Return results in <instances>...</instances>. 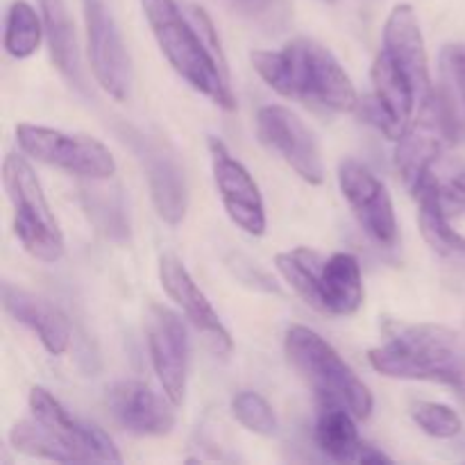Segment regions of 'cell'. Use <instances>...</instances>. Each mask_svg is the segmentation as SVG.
<instances>
[{
    "mask_svg": "<svg viewBox=\"0 0 465 465\" xmlns=\"http://www.w3.org/2000/svg\"><path fill=\"white\" fill-rule=\"evenodd\" d=\"M257 75L282 98L330 112H357L359 94L352 80L327 45L298 36L282 50H254L250 54Z\"/></svg>",
    "mask_w": 465,
    "mask_h": 465,
    "instance_id": "obj_1",
    "label": "cell"
},
{
    "mask_svg": "<svg viewBox=\"0 0 465 465\" xmlns=\"http://www.w3.org/2000/svg\"><path fill=\"white\" fill-rule=\"evenodd\" d=\"M139 3L154 41L173 71L213 104L225 112H234L236 98L227 75V62L213 53L191 14H184L177 0H139Z\"/></svg>",
    "mask_w": 465,
    "mask_h": 465,
    "instance_id": "obj_2",
    "label": "cell"
},
{
    "mask_svg": "<svg viewBox=\"0 0 465 465\" xmlns=\"http://www.w3.org/2000/svg\"><path fill=\"white\" fill-rule=\"evenodd\" d=\"M368 361L391 380L443 384L465 400V339L439 322L404 327L372 348Z\"/></svg>",
    "mask_w": 465,
    "mask_h": 465,
    "instance_id": "obj_3",
    "label": "cell"
},
{
    "mask_svg": "<svg viewBox=\"0 0 465 465\" xmlns=\"http://www.w3.org/2000/svg\"><path fill=\"white\" fill-rule=\"evenodd\" d=\"M284 352L293 371L316 393L318 402L345 407L357 420L371 418L375 409L371 389L318 331L304 325H291L284 339Z\"/></svg>",
    "mask_w": 465,
    "mask_h": 465,
    "instance_id": "obj_4",
    "label": "cell"
},
{
    "mask_svg": "<svg viewBox=\"0 0 465 465\" xmlns=\"http://www.w3.org/2000/svg\"><path fill=\"white\" fill-rule=\"evenodd\" d=\"M3 182L14 209V234L23 250L39 262H59L66 252L62 227L32 163L23 154L9 153L3 163Z\"/></svg>",
    "mask_w": 465,
    "mask_h": 465,
    "instance_id": "obj_5",
    "label": "cell"
},
{
    "mask_svg": "<svg viewBox=\"0 0 465 465\" xmlns=\"http://www.w3.org/2000/svg\"><path fill=\"white\" fill-rule=\"evenodd\" d=\"M16 143L27 157L82 180L104 182L116 175V159L112 150L94 136L18 123Z\"/></svg>",
    "mask_w": 465,
    "mask_h": 465,
    "instance_id": "obj_6",
    "label": "cell"
},
{
    "mask_svg": "<svg viewBox=\"0 0 465 465\" xmlns=\"http://www.w3.org/2000/svg\"><path fill=\"white\" fill-rule=\"evenodd\" d=\"M118 134L143 168L159 218L173 227L180 225L189 209V186L175 150L162 136H153L139 127L123 125Z\"/></svg>",
    "mask_w": 465,
    "mask_h": 465,
    "instance_id": "obj_7",
    "label": "cell"
},
{
    "mask_svg": "<svg viewBox=\"0 0 465 465\" xmlns=\"http://www.w3.org/2000/svg\"><path fill=\"white\" fill-rule=\"evenodd\" d=\"M371 84L372 91L359 100L357 112L386 139L398 141L420 104L416 86L386 50H380L372 62Z\"/></svg>",
    "mask_w": 465,
    "mask_h": 465,
    "instance_id": "obj_8",
    "label": "cell"
},
{
    "mask_svg": "<svg viewBox=\"0 0 465 465\" xmlns=\"http://www.w3.org/2000/svg\"><path fill=\"white\" fill-rule=\"evenodd\" d=\"M395 143H398L395 168L407 189L411 191L413 186H418L427 175L434 173L436 159L445 153V148L457 143L452 123H450L448 112H445L436 89L425 103H420L418 116L411 118L404 134Z\"/></svg>",
    "mask_w": 465,
    "mask_h": 465,
    "instance_id": "obj_9",
    "label": "cell"
},
{
    "mask_svg": "<svg viewBox=\"0 0 465 465\" xmlns=\"http://www.w3.org/2000/svg\"><path fill=\"white\" fill-rule=\"evenodd\" d=\"M86 27V53L95 82L104 94L123 103L130 98L132 62L116 18L104 0H82Z\"/></svg>",
    "mask_w": 465,
    "mask_h": 465,
    "instance_id": "obj_10",
    "label": "cell"
},
{
    "mask_svg": "<svg viewBox=\"0 0 465 465\" xmlns=\"http://www.w3.org/2000/svg\"><path fill=\"white\" fill-rule=\"evenodd\" d=\"M339 186L348 203L350 212L357 218L359 227L368 239L380 248H395L400 239L398 218H395L393 198L384 182L368 166L354 159L339 163Z\"/></svg>",
    "mask_w": 465,
    "mask_h": 465,
    "instance_id": "obj_11",
    "label": "cell"
},
{
    "mask_svg": "<svg viewBox=\"0 0 465 465\" xmlns=\"http://www.w3.org/2000/svg\"><path fill=\"white\" fill-rule=\"evenodd\" d=\"M257 136L272 154L295 171L307 184H322L325 163L321 145L302 118L284 104H266L257 114Z\"/></svg>",
    "mask_w": 465,
    "mask_h": 465,
    "instance_id": "obj_12",
    "label": "cell"
},
{
    "mask_svg": "<svg viewBox=\"0 0 465 465\" xmlns=\"http://www.w3.org/2000/svg\"><path fill=\"white\" fill-rule=\"evenodd\" d=\"M32 418L68 450L73 463H121L114 440L100 427L73 418L44 386H32L27 395Z\"/></svg>",
    "mask_w": 465,
    "mask_h": 465,
    "instance_id": "obj_13",
    "label": "cell"
},
{
    "mask_svg": "<svg viewBox=\"0 0 465 465\" xmlns=\"http://www.w3.org/2000/svg\"><path fill=\"white\" fill-rule=\"evenodd\" d=\"M145 339L153 371L162 384L163 395L182 407L189 386V334L175 312L153 304L145 318Z\"/></svg>",
    "mask_w": 465,
    "mask_h": 465,
    "instance_id": "obj_14",
    "label": "cell"
},
{
    "mask_svg": "<svg viewBox=\"0 0 465 465\" xmlns=\"http://www.w3.org/2000/svg\"><path fill=\"white\" fill-rule=\"evenodd\" d=\"M209 157H212L213 182L230 221L250 236L266 234V204L248 168L216 136L209 139Z\"/></svg>",
    "mask_w": 465,
    "mask_h": 465,
    "instance_id": "obj_15",
    "label": "cell"
},
{
    "mask_svg": "<svg viewBox=\"0 0 465 465\" xmlns=\"http://www.w3.org/2000/svg\"><path fill=\"white\" fill-rule=\"evenodd\" d=\"M159 282H162L168 298L184 312L186 321L203 336L204 345L216 357H227L232 352V348H234L230 331L223 325L221 316L212 307L207 295L195 284L191 272L186 271V266L175 254H163L159 259Z\"/></svg>",
    "mask_w": 465,
    "mask_h": 465,
    "instance_id": "obj_16",
    "label": "cell"
},
{
    "mask_svg": "<svg viewBox=\"0 0 465 465\" xmlns=\"http://www.w3.org/2000/svg\"><path fill=\"white\" fill-rule=\"evenodd\" d=\"M107 407L114 420L134 436H166L175 430V407L143 381H118L109 389Z\"/></svg>",
    "mask_w": 465,
    "mask_h": 465,
    "instance_id": "obj_17",
    "label": "cell"
},
{
    "mask_svg": "<svg viewBox=\"0 0 465 465\" xmlns=\"http://www.w3.org/2000/svg\"><path fill=\"white\" fill-rule=\"evenodd\" d=\"M381 50H386L395 59V64L411 77L418 98H420V103H425L434 94V84H431L430 75L425 36H422L416 9L409 3H400L391 9L389 18L384 23Z\"/></svg>",
    "mask_w": 465,
    "mask_h": 465,
    "instance_id": "obj_18",
    "label": "cell"
},
{
    "mask_svg": "<svg viewBox=\"0 0 465 465\" xmlns=\"http://www.w3.org/2000/svg\"><path fill=\"white\" fill-rule=\"evenodd\" d=\"M3 307L16 322L35 331L45 352L62 357L71 348V325L68 318L48 300L21 289V286H3Z\"/></svg>",
    "mask_w": 465,
    "mask_h": 465,
    "instance_id": "obj_19",
    "label": "cell"
},
{
    "mask_svg": "<svg viewBox=\"0 0 465 465\" xmlns=\"http://www.w3.org/2000/svg\"><path fill=\"white\" fill-rule=\"evenodd\" d=\"M411 193L418 203V225L427 245L439 257L465 263V236L459 234L450 223V212L445 207L439 177L431 173L420 184L413 186Z\"/></svg>",
    "mask_w": 465,
    "mask_h": 465,
    "instance_id": "obj_20",
    "label": "cell"
},
{
    "mask_svg": "<svg viewBox=\"0 0 465 465\" xmlns=\"http://www.w3.org/2000/svg\"><path fill=\"white\" fill-rule=\"evenodd\" d=\"M318 291H321L318 312L330 316H354L361 309L366 295L359 259L350 252L325 257Z\"/></svg>",
    "mask_w": 465,
    "mask_h": 465,
    "instance_id": "obj_21",
    "label": "cell"
},
{
    "mask_svg": "<svg viewBox=\"0 0 465 465\" xmlns=\"http://www.w3.org/2000/svg\"><path fill=\"white\" fill-rule=\"evenodd\" d=\"M39 12L44 18L45 41L50 48V59L59 75L75 89H84L80 64V45H77L75 25L68 14L66 0H39Z\"/></svg>",
    "mask_w": 465,
    "mask_h": 465,
    "instance_id": "obj_22",
    "label": "cell"
},
{
    "mask_svg": "<svg viewBox=\"0 0 465 465\" xmlns=\"http://www.w3.org/2000/svg\"><path fill=\"white\" fill-rule=\"evenodd\" d=\"M313 439L318 450L336 463H359V454L366 440L359 439L357 418L345 407L318 402Z\"/></svg>",
    "mask_w": 465,
    "mask_h": 465,
    "instance_id": "obj_23",
    "label": "cell"
},
{
    "mask_svg": "<svg viewBox=\"0 0 465 465\" xmlns=\"http://www.w3.org/2000/svg\"><path fill=\"white\" fill-rule=\"evenodd\" d=\"M440 103L448 112L457 141H465V44H448L440 50Z\"/></svg>",
    "mask_w": 465,
    "mask_h": 465,
    "instance_id": "obj_24",
    "label": "cell"
},
{
    "mask_svg": "<svg viewBox=\"0 0 465 465\" xmlns=\"http://www.w3.org/2000/svg\"><path fill=\"white\" fill-rule=\"evenodd\" d=\"M322 263H325V257L312 248H293L275 257V266L280 275L284 277L286 284L316 312L318 304H321L318 282H321Z\"/></svg>",
    "mask_w": 465,
    "mask_h": 465,
    "instance_id": "obj_25",
    "label": "cell"
},
{
    "mask_svg": "<svg viewBox=\"0 0 465 465\" xmlns=\"http://www.w3.org/2000/svg\"><path fill=\"white\" fill-rule=\"evenodd\" d=\"M45 36L44 18L25 0H14L5 18V50L14 59H27L39 50Z\"/></svg>",
    "mask_w": 465,
    "mask_h": 465,
    "instance_id": "obj_26",
    "label": "cell"
},
{
    "mask_svg": "<svg viewBox=\"0 0 465 465\" xmlns=\"http://www.w3.org/2000/svg\"><path fill=\"white\" fill-rule=\"evenodd\" d=\"M82 207L89 221L112 241L130 239V218H127L125 203L116 191L84 186L82 189Z\"/></svg>",
    "mask_w": 465,
    "mask_h": 465,
    "instance_id": "obj_27",
    "label": "cell"
},
{
    "mask_svg": "<svg viewBox=\"0 0 465 465\" xmlns=\"http://www.w3.org/2000/svg\"><path fill=\"white\" fill-rule=\"evenodd\" d=\"M9 443L16 452L27 454V457L45 459V461L73 463V457L59 440H54L35 418L30 420H18L9 430Z\"/></svg>",
    "mask_w": 465,
    "mask_h": 465,
    "instance_id": "obj_28",
    "label": "cell"
},
{
    "mask_svg": "<svg viewBox=\"0 0 465 465\" xmlns=\"http://www.w3.org/2000/svg\"><path fill=\"white\" fill-rule=\"evenodd\" d=\"M232 416L239 425L252 431L257 436H275L277 434V416L272 411L271 402L263 395L254 391H241L232 398Z\"/></svg>",
    "mask_w": 465,
    "mask_h": 465,
    "instance_id": "obj_29",
    "label": "cell"
},
{
    "mask_svg": "<svg viewBox=\"0 0 465 465\" xmlns=\"http://www.w3.org/2000/svg\"><path fill=\"white\" fill-rule=\"evenodd\" d=\"M411 418L431 439H457L463 431V420L452 407L418 400L411 404Z\"/></svg>",
    "mask_w": 465,
    "mask_h": 465,
    "instance_id": "obj_30",
    "label": "cell"
},
{
    "mask_svg": "<svg viewBox=\"0 0 465 465\" xmlns=\"http://www.w3.org/2000/svg\"><path fill=\"white\" fill-rule=\"evenodd\" d=\"M232 7L268 32H280L289 25L293 7L289 0H230Z\"/></svg>",
    "mask_w": 465,
    "mask_h": 465,
    "instance_id": "obj_31",
    "label": "cell"
},
{
    "mask_svg": "<svg viewBox=\"0 0 465 465\" xmlns=\"http://www.w3.org/2000/svg\"><path fill=\"white\" fill-rule=\"evenodd\" d=\"M322 3H334V0H322Z\"/></svg>",
    "mask_w": 465,
    "mask_h": 465,
    "instance_id": "obj_32",
    "label": "cell"
}]
</instances>
